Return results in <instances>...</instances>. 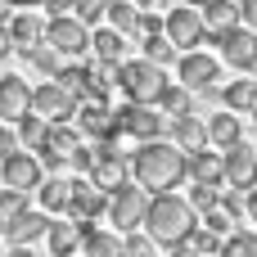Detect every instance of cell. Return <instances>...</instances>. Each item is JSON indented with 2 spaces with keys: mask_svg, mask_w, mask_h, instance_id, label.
I'll use <instances>...</instances> for the list:
<instances>
[{
  "mask_svg": "<svg viewBox=\"0 0 257 257\" xmlns=\"http://www.w3.org/2000/svg\"><path fill=\"white\" fill-rule=\"evenodd\" d=\"M0 181L14 185V190H27V194H32V190L45 181V167H41L36 149H9V154L0 158Z\"/></svg>",
  "mask_w": 257,
  "mask_h": 257,
  "instance_id": "obj_9",
  "label": "cell"
},
{
  "mask_svg": "<svg viewBox=\"0 0 257 257\" xmlns=\"http://www.w3.org/2000/svg\"><path fill=\"white\" fill-rule=\"evenodd\" d=\"M32 113H41L45 122H72V113H77V99L50 77V81H41V86H32Z\"/></svg>",
  "mask_w": 257,
  "mask_h": 257,
  "instance_id": "obj_10",
  "label": "cell"
},
{
  "mask_svg": "<svg viewBox=\"0 0 257 257\" xmlns=\"http://www.w3.org/2000/svg\"><path fill=\"white\" fill-rule=\"evenodd\" d=\"M131 176H136L140 190L167 194V190H176V185L190 176V172H185V149H181L176 140H163V136L140 140V149L131 154Z\"/></svg>",
  "mask_w": 257,
  "mask_h": 257,
  "instance_id": "obj_1",
  "label": "cell"
},
{
  "mask_svg": "<svg viewBox=\"0 0 257 257\" xmlns=\"http://www.w3.org/2000/svg\"><path fill=\"white\" fill-rule=\"evenodd\" d=\"M104 18H108V27H117L122 36H136V23H140V9H136L131 0H108V5H104Z\"/></svg>",
  "mask_w": 257,
  "mask_h": 257,
  "instance_id": "obj_30",
  "label": "cell"
},
{
  "mask_svg": "<svg viewBox=\"0 0 257 257\" xmlns=\"http://www.w3.org/2000/svg\"><path fill=\"white\" fill-rule=\"evenodd\" d=\"M72 122H77V131H81V136H90V140H113V136H117L108 99H95V95L77 99V113H72Z\"/></svg>",
  "mask_w": 257,
  "mask_h": 257,
  "instance_id": "obj_11",
  "label": "cell"
},
{
  "mask_svg": "<svg viewBox=\"0 0 257 257\" xmlns=\"http://www.w3.org/2000/svg\"><path fill=\"white\" fill-rule=\"evenodd\" d=\"M199 14H203V27L208 32H221V27H235L239 23V0H203Z\"/></svg>",
  "mask_w": 257,
  "mask_h": 257,
  "instance_id": "obj_25",
  "label": "cell"
},
{
  "mask_svg": "<svg viewBox=\"0 0 257 257\" xmlns=\"http://www.w3.org/2000/svg\"><path fill=\"white\" fill-rule=\"evenodd\" d=\"M45 41H50L63 59H81V54L90 50V27H86L81 18H72V14H54V18L45 23Z\"/></svg>",
  "mask_w": 257,
  "mask_h": 257,
  "instance_id": "obj_6",
  "label": "cell"
},
{
  "mask_svg": "<svg viewBox=\"0 0 257 257\" xmlns=\"http://www.w3.org/2000/svg\"><path fill=\"white\" fill-rule=\"evenodd\" d=\"M9 50H14V41H9V27L0 23V59H9Z\"/></svg>",
  "mask_w": 257,
  "mask_h": 257,
  "instance_id": "obj_45",
  "label": "cell"
},
{
  "mask_svg": "<svg viewBox=\"0 0 257 257\" xmlns=\"http://www.w3.org/2000/svg\"><path fill=\"white\" fill-rule=\"evenodd\" d=\"M163 32H167V41H172L176 50H194V45H203V36H208L199 5H181V9H167V18H163Z\"/></svg>",
  "mask_w": 257,
  "mask_h": 257,
  "instance_id": "obj_8",
  "label": "cell"
},
{
  "mask_svg": "<svg viewBox=\"0 0 257 257\" xmlns=\"http://www.w3.org/2000/svg\"><path fill=\"white\" fill-rule=\"evenodd\" d=\"M122 239H126V257H158V253H154L158 244H154L149 230H126Z\"/></svg>",
  "mask_w": 257,
  "mask_h": 257,
  "instance_id": "obj_37",
  "label": "cell"
},
{
  "mask_svg": "<svg viewBox=\"0 0 257 257\" xmlns=\"http://www.w3.org/2000/svg\"><path fill=\"white\" fill-rule=\"evenodd\" d=\"M185 172H190L194 181H203V185H221V181H226V163H221V149L212 154V149L203 145V149L185 154Z\"/></svg>",
  "mask_w": 257,
  "mask_h": 257,
  "instance_id": "obj_19",
  "label": "cell"
},
{
  "mask_svg": "<svg viewBox=\"0 0 257 257\" xmlns=\"http://www.w3.org/2000/svg\"><path fill=\"white\" fill-rule=\"evenodd\" d=\"M5 5H14V9H27V5H41V0H5Z\"/></svg>",
  "mask_w": 257,
  "mask_h": 257,
  "instance_id": "obj_49",
  "label": "cell"
},
{
  "mask_svg": "<svg viewBox=\"0 0 257 257\" xmlns=\"http://www.w3.org/2000/svg\"><path fill=\"white\" fill-rule=\"evenodd\" d=\"M253 117H257V108H253Z\"/></svg>",
  "mask_w": 257,
  "mask_h": 257,
  "instance_id": "obj_53",
  "label": "cell"
},
{
  "mask_svg": "<svg viewBox=\"0 0 257 257\" xmlns=\"http://www.w3.org/2000/svg\"><path fill=\"white\" fill-rule=\"evenodd\" d=\"M235 140H244V126H239V117L226 108V113H217V117H208V145L212 149H230Z\"/></svg>",
  "mask_w": 257,
  "mask_h": 257,
  "instance_id": "obj_22",
  "label": "cell"
},
{
  "mask_svg": "<svg viewBox=\"0 0 257 257\" xmlns=\"http://www.w3.org/2000/svg\"><path fill=\"white\" fill-rule=\"evenodd\" d=\"M203 226H208V230H217V235L226 239V235H230V226H235V217H230V212H226V208L217 203L212 212H203Z\"/></svg>",
  "mask_w": 257,
  "mask_h": 257,
  "instance_id": "obj_40",
  "label": "cell"
},
{
  "mask_svg": "<svg viewBox=\"0 0 257 257\" xmlns=\"http://www.w3.org/2000/svg\"><path fill=\"white\" fill-rule=\"evenodd\" d=\"M54 81H59L72 99H86V95H90V72H86V63H59Z\"/></svg>",
  "mask_w": 257,
  "mask_h": 257,
  "instance_id": "obj_27",
  "label": "cell"
},
{
  "mask_svg": "<svg viewBox=\"0 0 257 257\" xmlns=\"http://www.w3.org/2000/svg\"><path fill=\"white\" fill-rule=\"evenodd\" d=\"M113 126H117V136H136V140H154V136H163L167 131V117H163V108L158 104H122V108H113Z\"/></svg>",
  "mask_w": 257,
  "mask_h": 257,
  "instance_id": "obj_5",
  "label": "cell"
},
{
  "mask_svg": "<svg viewBox=\"0 0 257 257\" xmlns=\"http://www.w3.org/2000/svg\"><path fill=\"white\" fill-rule=\"evenodd\" d=\"M203 41H212L230 68H248V63L257 59V32H253V27H244V23L221 27V32H208Z\"/></svg>",
  "mask_w": 257,
  "mask_h": 257,
  "instance_id": "obj_7",
  "label": "cell"
},
{
  "mask_svg": "<svg viewBox=\"0 0 257 257\" xmlns=\"http://www.w3.org/2000/svg\"><path fill=\"white\" fill-rule=\"evenodd\" d=\"M217 203H221L217 185H203V181H194V190H190V208H194V212H212Z\"/></svg>",
  "mask_w": 257,
  "mask_h": 257,
  "instance_id": "obj_38",
  "label": "cell"
},
{
  "mask_svg": "<svg viewBox=\"0 0 257 257\" xmlns=\"http://www.w3.org/2000/svg\"><path fill=\"white\" fill-rule=\"evenodd\" d=\"M145 59H154L158 68L176 59V45L167 41V32H154V36H145Z\"/></svg>",
  "mask_w": 257,
  "mask_h": 257,
  "instance_id": "obj_36",
  "label": "cell"
},
{
  "mask_svg": "<svg viewBox=\"0 0 257 257\" xmlns=\"http://www.w3.org/2000/svg\"><path fill=\"white\" fill-rule=\"evenodd\" d=\"M36 199H41V212H68V181L63 176H45L36 185Z\"/></svg>",
  "mask_w": 257,
  "mask_h": 257,
  "instance_id": "obj_28",
  "label": "cell"
},
{
  "mask_svg": "<svg viewBox=\"0 0 257 257\" xmlns=\"http://www.w3.org/2000/svg\"><path fill=\"white\" fill-rule=\"evenodd\" d=\"M217 95L230 113H253L257 108V81H226V90H217Z\"/></svg>",
  "mask_w": 257,
  "mask_h": 257,
  "instance_id": "obj_26",
  "label": "cell"
},
{
  "mask_svg": "<svg viewBox=\"0 0 257 257\" xmlns=\"http://www.w3.org/2000/svg\"><path fill=\"white\" fill-rule=\"evenodd\" d=\"M0 185H5V181H0Z\"/></svg>",
  "mask_w": 257,
  "mask_h": 257,
  "instance_id": "obj_54",
  "label": "cell"
},
{
  "mask_svg": "<svg viewBox=\"0 0 257 257\" xmlns=\"http://www.w3.org/2000/svg\"><path fill=\"white\" fill-rule=\"evenodd\" d=\"M27 113H32V86L18 72H5L0 77V122H18Z\"/></svg>",
  "mask_w": 257,
  "mask_h": 257,
  "instance_id": "obj_16",
  "label": "cell"
},
{
  "mask_svg": "<svg viewBox=\"0 0 257 257\" xmlns=\"http://www.w3.org/2000/svg\"><path fill=\"white\" fill-rule=\"evenodd\" d=\"M117 86H122V95L136 99V104H158L167 77H163V68H158L154 59H122V63H117Z\"/></svg>",
  "mask_w": 257,
  "mask_h": 257,
  "instance_id": "obj_3",
  "label": "cell"
},
{
  "mask_svg": "<svg viewBox=\"0 0 257 257\" xmlns=\"http://www.w3.org/2000/svg\"><path fill=\"white\" fill-rule=\"evenodd\" d=\"M14 131H18V145H23V149H41L45 136H50V122H45L41 113H27V117L14 122Z\"/></svg>",
  "mask_w": 257,
  "mask_h": 257,
  "instance_id": "obj_29",
  "label": "cell"
},
{
  "mask_svg": "<svg viewBox=\"0 0 257 257\" xmlns=\"http://www.w3.org/2000/svg\"><path fill=\"white\" fill-rule=\"evenodd\" d=\"M136 9H167V0H136Z\"/></svg>",
  "mask_w": 257,
  "mask_h": 257,
  "instance_id": "obj_48",
  "label": "cell"
},
{
  "mask_svg": "<svg viewBox=\"0 0 257 257\" xmlns=\"http://www.w3.org/2000/svg\"><path fill=\"white\" fill-rule=\"evenodd\" d=\"M23 59H27L36 72H45V77H54V72H59V50H54L45 36H41L36 45H23Z\"/></svg>",
  "mask_w": 257,
  "mask_h": 257,
  "instance_id": "obj_31",
  "label": "cell"
},
{
  "mask_svg": "<svg viewBox=\"0 0 257 257\" xmlns=\"http://www.w3.org/2000/svg\"><path fill=\"white\" fill-rule=\"evenodd\" d=\"M45 5H50L54 14H63V9H77V0H45Z\"/></svg>",
  "mask_w": 257,
  "mask_h": 257,
  "instance_id": "obj_47",
  "label": "cell"
},
{
  "mask_svg": "<svg viewBox=\"0 0 257 257\" xmlns=\"http://www.w3.org/2000/svg\"><path fill=\"white\" fill-rule=\"evenodd\" d=\"M185 5H203V0H185Z\"/></svg>",
  "mask_w": 257,
  "mask_h": 257,
  "instance_id": "obj_51",
  "label": "cell"
},
{
  "mask_svg": "<svg viewBox=\"0 0 257 257\" xmlns=\"http://www.w3.org/2000/svg\"><path fill=\"white\" fill-rule=\"evenodd\" d=\"M145 208H149V190H140L136 181H117L108 190V221L126 235V230H140L145 226Z\"/></svg>",
  "mask_w": 257,
  "mask_h": 257,
  "instance_id": "obj_4",
  "label": "cell"
},
{
  "mask_svg": "<svg viewBox=\"0 0 257 257\" xmlns=\"http://www.w3.org/2000/svg\"><path fill=\"white\" fill-rule=\"evenodd\" d=\"M194 226H199V212L190 208V199H181V194H172V190H167V194H149L145 226H140V230H149L158 248H176V244H185Z\"/></svg>",
  "mask_w": 257,
  "mask_h": 257,
  "instance_id": "obj_2",
  "label": "cell"
},
{
  "mask_svg": "<svg viewBox=\"0 0 257 257\" xmlns=\"http://www.w3.org/2000/svg\"><path fill=\"white\" fill-rule=\"evenodd\" d=\"M104 208H108V190L104 185H95L90 176L68 181V212H72V221H95Z\"/></svg>",
  "mask_w": 257,
  "mask_h": 257,
  "instance_id": "obj_12",
  "label": "cell"
},
{
  "mask_svg": "<svg viewBox=\"0 0 257 257\" xmlns=\"http://www.w3.org/2000/svg\"><path fill=\"white\" fill-rule=\"evenodd\" d=\"M23 208H27V190L0 185V212H5V217H14V212H23Z\"/></svg>",
  "mask_w": 257,
  "mask_h": 257,
  "instance_id": "obj_39",
  "label": "cell"
},
{
  "mask_svg": "<svg viewBox=\"0 0 257 257\" xmlns=\"http://www.w3.org/2000/svg\"><path fill=\"white\" fill-rule=\"evenodd\" d=\"M221 163H226V185H235V190H253L257 185V149H248L244 140L221 149Z\"/></svg>",
  "mask_w": 257,
  "mask_h": 257,
  "instance_id": "obj_15",
  "label": "cell"
},
{
  "mask_svg": "<svg viewBox=\"0 0 257 257\" xmlns=\"http://www.w3.org/2000/svg\"><path fill=\"white\" fill-rule=\"evenodd\" d=\"M81 248L86 257H126V239H122V230H90L86 239H81Z\"/></svg>",
  "mask_w": 257,
  "mask_h": 257,
  "instance_id": "obj_23",
  "label": "cell"
},
{
  "mask_svg": "<svg viewBox=\"0 0 257 257\" xmlns=\"http://www.w3.org/2000/svg\"><path fill=\"white\" fill-rule=\"evenodd\" d=\"M9 257H36V253H32V244H9Z\"/></svg>",
  "mask_w": 257,
  "mask_h": 257,
  "instance_id": "obj_46",
  "label": "cell"
},
{
  "mask_svg": "<svg viewBox=\"0 0 257 257\" xmlns=\"http://www.w3.org/2000/svg\"><path fill=\"white\" fill-rule=\"evenodd\" d=\"M45 145H50L54 154L72 158V149L81 145V131H72V122H50V136H45Z\"/></svg>",
  "mask_w": 257,
  "mask_h": 257,
  "instance_id": "obj_32",
  "label": "cell"
},
{
  "mask_svg": "<svg viewBox=\"0 0 257 257\" xmlns=\"http://www.w3.org/2000/svg\"><path fill=\"white\" fill-rule=\"evenodd\" d=\"M90 50H95V59H104V63H122V59H126V36H122L117 27H95V32H90Z\"/></svg>",
  "mask_w": 257,
  "mask_h": 257,
  "instance_id": "obj_21",
  "label": "cell"
},
{
  "mask_svg": "<svg viewBox=\"0 0 257 257\" xmlns=\"http://www.w3.org/2000/svg\"><path fill=\"white\" fill-rule=\"evenodd\" d=\"M45 226H50V212H32V208H23V212L5 217L0 235H5L9 244H36V239H45Z\"/></svg>",
  "mask_w": 257,
  "mask_h": 257,
  "instance_id": "obj_17",
  "label": "cell"
},
{
  "mask_svg": "<svg viewBox=\"0 0 257 257\" xmlns=\"http://www.w3.org/2000/svg\"><path fill=\"white\" fill-rule=\"evenodd\" d=\"M239 23L257 32V0H239Z\"/></svg>",
  "mask_w": 257,
  "mask_h": 257,
  "instance_id": "obj_43",
  "label": "cell"
},
{
  "mask_svg": "<svg viewBox=\"0 0 257 257\" xmlns=\"http://www.w3.org/2000/svg\"><path fill=\"white\" fill-rule=\"evenodd\" d=\"M5 18H9V5H5V0H0V23H5Z\"/></svg>",
  "mask_w": 257,
  "mask_h": 257,
  "instance_id": "obj_50",
  "label": "cell"
},
{
  "mask_svg": "<svg viewBox=\"0 0 257 257\" xmlns=\"http://www.w3.org/2000/svg\"><path fill=\"white\" fill-rule=\"evenodd\" d=\"M221 208H226V212L239 221V217H244V190H235V185H230V190L221 194Z\"/></svg>",
  "mask_w": 257,
  "mask_h": 257,
  "instance_id": "obj_42",
  "label": "cell"
},
{
  "mask_svg": "<svg viewBox=\"0 0 257 257\" xmlns=\"http://www.w3.org/2000/svg\"><path fill=\"white\" fill-rule=\"evenodd\" d=\"M176 72H181V86H190V90H212L217 77H221V59H212V54H203V50H185V54L176 59Z\"/></svg>",
  "mask_w": 257,
  "mask_h": 257,
  "instance_id": "obj_13",
  "label": "cell"
},
{
  "mask_svg": "<svg viewBox=\"0 0 257 257\" xmlns=\"http://www.w3.org/2000/svg\"><path fill=\"white\" fill-rule=\"evenodd\" d=\"M244 217H253V221H257V185H253V190H244Z\"/></svg>",
  "mask_w": 257,
  "mask_h": 257,
  "instance_id": "obj_44",
  "label": "cell"
},
{
  "mask_svg": "<svg viewBox=\"0 0 257 257\" xmlns=\"http://www.w3.org/2000/svg\"><path fill=\"white\" fill-rule=\"evenodd\" d=\"M45 244H50L54 257H72L81 248V226L77 221H50L45 226Z\"/></svg>",
  "mask_w": 257,
  "mask_h": 257,
  "instance_id": "obj_20",
  "label": "cell"
},
{
  "mask_svg": "<svg viewBox=\"0 0 257 257\" xmlns=\"http://www.w3.org/2000/svg\"><path fill=\"white\" fill-rule=\"evenodd\" d=\"M167 131H172V140H176L185 154H194V149H203V145H208V122H203V117H194L190 108H185V113H176V117H167Z\"/></svg>",
  "mask_w": 257,
  "mask_h": 257,
  "instance_id": "obj_18",
  "label": "cell"
},
{
  "mask_svg": "<svg viewBox=\"0 0 257 257\" xmlns=\"http://www.w3.org/2000/svg\"><path fill=\"white\" fill-rule=\"evenodd\" d=\"M248 68H253V72H257V59H253V63H248Z\"/></svg>",
  "mask_w": 257,
  "mask_h": 257,
  "instance_id": "obj_52",
  "label": "cell"
},
{
  "mask_svg": "<svg viewBox=\"0 0 257 257\" xmlns=\"http://www.w3.org/2000/svg\"><path fill=\"white\" fill-rule=\"evenodd\" d=\"M217 257H257V235L253 230H230L221 239V253Z\"/></svg>",
  "mask_w": 257,
  "mask_h": 257,
  "instance_id": "obj_33",
  "label": "cell"
},
{
  "mask_svg": "<svg viewBox=\"0 0 257 257\" xmlns=\"http://www.w3.org/2000/svg\"><path fill=\"white\" fill-rule=\"evenodd\" d=\"M185 244H190L194 253H203V257H217V253H221V235H217V230H208L203 221L190 230V239H185Z\"/></svg>",
  "mask_w": 257,
  "mask_h": 257,
  "instance_id": "obj_35",
  "label": "cell"
},
{
  "mask_svg": "<svg viewBox=\"0 0 257 257\" xmlns=\"http://www.w3.org/2000/svg\"><path fill=\"white\" fill-rule=\"evenodd\" d=\"M5 27H9V41H14V50H23V45H36V41L45 36V23H41L36 14H14V18H5Z\"/></svg>",
  "mask_w": 257,
  "mask_h": 257,
  "instance_id": "obj_24",
  "label": "cell"
},
{
  "mask_svg": "<svg viewBox=\"0 0 257 257\" xmlns=\"http://www.w3.org/2000/svg\"><path fill=\"white\" fill-rule=\"evenodd\" d=\"M104 5H108V0H77V18L90 27V23H99V18H104Z\"/></svg>",
  "mask_w": 257,
  "mask_h": 257,
  "instance_id": "obj_41",
  "label": "cell"
},
{
  "mask_svg": "<svg viewBox=\"0 0 257 257\" xmlns=\"http://www.w3.org/2000/svg\"><path fill=\"white\" fill-rule=\"evenodd\" d=\"M158 108H163L167 117L185 113V108H190V86H181V81H167V86H163V95H158Z\"/></svg>",
  "mask_w": 257,
  "mask_h": 257,
  "instance_id": "obj_34",
  "label": "cell"
},
{
  "mask_svg": "<svg viewBox=\"0 0 257 257\" xmlns=\"http://www.w3.org/2000/svg\"><path fill=\"white\" fill-rule=\"evenodd\" d=\"M126 172H131V158L126 154H117L113 149V140H95V163H90V181L95 185H104V190H113L117 181H126Z\"/></svg>",
  "mask_w": 257,
  "mask_h": 257,
  "instance_id": "obj_14",
  "label": "cell"
}]
</instances>
